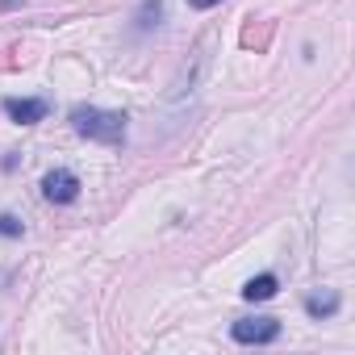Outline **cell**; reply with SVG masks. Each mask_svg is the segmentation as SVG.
Listing matches in <instances>:
<instances>
[{
	"mask_svg": "<svg viewBox=\"0 0 355 355\" xmlns=\"http://www.w3.org/2000/svg\"><path fill=\"white\" fill-rule=\"evenodd\" d=\"M5 113H9L17 125H38V121L51 113V105H46V101H21V96H9V101H5Z\"/></svg>",
	"mask_w": 355,
	"mask_h": 355,
	"instance_id": "obj_4",
	"label": "cell"
},
{
	"mask_svg": "<svg viewBox=\"0 0 355 355\" xmlns=\"http://www.w3.org/2000/svg\"><path fill=\"white\" fill-rule=\"evenodd\" d=\"M0 234H5V239H21V218L17 214H0Z\"/></svg>",
	"mask_w": 355,
	"mask_h": 355,
	"instance_id": "obj_7",
	"label": "cell"
},
{
	"mask_svg": "<svg viewBox=\"0 0 355 355\" xmlns=\"http://www.w3.org/2000/svg\"><path fill=\"white\" fill-rule=\"evenodd\" d=\"M338 305H343V301H338L334 288H322V293H309V297H305V313H309V318H334Z\"/></svg>",
	"mask_w": 355,
	"mask_h": 355,
	"instance_id": "obj_5",
	"label": "cell"
},
{
	"mask_svg": "<svg viewBox=\"0 0 355 355\" xmlns=\"http://www.w3.org/2000/svg\"><path fill=\"white\" fill-rule=\"evenodd\" d=\"M276 288H280V280H276L272 272H263V276H255V280L243 284V297H247V301H272Z\"/></svg>",
	"mask_w": 355,
	"mask_h": 355,
	"instance_id": "obj_6",
	"label": "cell"
},
{
	"mask_svg": "<svg viewBox=\"0 0 355 355\" xmlns=\"http://www.w3.org/2000/svg\"><path fill=\"white\" fill-rule=\"evenodd\" d=\"M71 130L96 142H121L125 138V113L117 109H96V105H76L71 109Z\"/></svg>",
	"mask_w": 355,
	"mask_h": 355,
	"instance_id": "obj_1",
	"label": "cell"
},
{
	"mask_svg": "<svg viewBox=\"0 0 355 355\" xmlns=\"http://www.w3.org/2000/svg\"><path fill=\"white\" fill-rule=\"evenodd\" d=\"M42 197H46L51 205H71V201L80 197V175L67 171V167L46 171V175H42Z\"/></svg>",
	"mask_w": 355,
	"mask_h": 355,
	"instance_id": "obj_2",
	"label": "cell"
},
{
	"mask_svg": "<svg viewBox=\"0 0 355 355\" xmlns=\"http://www.w3.org/2000/svg\"><path fill=\"white\" fill-rule=\"evenodd\" d=\"M230 334L239 338V343H276L280 338V322L276 318H239L234 326H230Z\"/></svg>",
	"mask_w": 355,
	"mask_h": 355,
	"instance_id": "obj_3",
	"label": "cell"
},
{
	"mask_svg": "<svg viewBox=\"0 0 355 355\" xmlns=\"http://www.w3.org/2000/svg\"><path fill=\"white\" fill-rule=\"evenodd\" d=\"M193 9H214V5H222V0H189Z\"/></svg>",
	"mask_w": 355,
	"mask_h": 355,
	"instance_id": "obj_8",
	"label": "cell"
}]
</instances>
